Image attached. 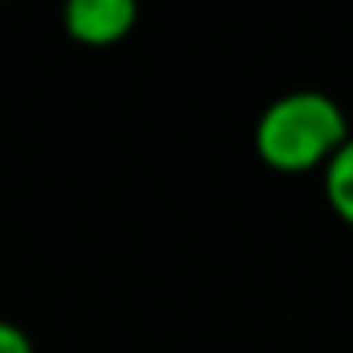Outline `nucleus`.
Returning <instances> with one entry per match:
<instances>
[{"instance_id": "f257e3e1", "label": "nucleus", "mask_w": 353, "mask_h": 353, "mask_svg": "<svg viewBox=\"0 0 353 353\" xmlns=\"http://www.w3.org/2000/svg\"><path fill=\"white\" fill-rule=\"evenodd\" d=\"M350 136L345 107L325 90H288L255 119V152L275 173H325Z\"/></svg>"}, {"instance_id": "7ed1b4c3", "label": "nucleus", "mask_w": 353, "mask_h": 353, "mask_svg": "<svg viewBox=\"0 0 353 353\" xmlns=\"http://www.w3.org/2000/svg\"><path fill=\"white\" fill-rule=\"evenodd\" d=\"M321 189H325V201H329V210L353 226V136L341 144V152L325 165V173H321Z\"/></svg>"}, {"instance_id": "20e7f679", "label": "nucleus", "mask_w": 353, "mask_h": 353, "mask_svg": "<svg viewBox=\"0 0 353 353\" xmlns=\"http://www.w3.org/2000/svg\"><path fill=\"white\" fill-rule=\"evenodd\" d=\"M0 353H37V350H33V337L21 325L0 316Z\"/></svg>"}, {"instance_id": "f03ea898", "label": "nucleus", "mask_w": 353, "mask_h": 353, "mask_svg": "<svg viewBox=\"0 0 353 353\" xmlns=\"http://www.w3.org/2000/svg\"><path fill=\"white\" fill-rule=\"evenodd\" d=\"M140 21V0H62V29L74 46L111 50L132 37Z\"/></svg>"}]
</instances>
